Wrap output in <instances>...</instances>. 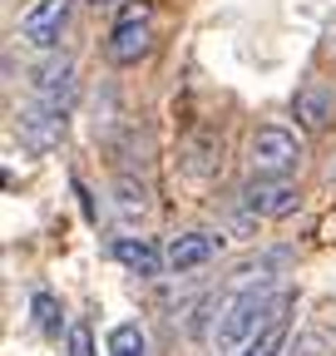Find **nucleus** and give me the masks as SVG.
I'll return each instance as SVG.
<instances>
[{
	"label": "nucleus",
	"mask_w": 336,
	"mask_h": 356,
	"mask_svg": "<svg viewBox=\"0 0 336 356\" xmlns=\"http://www.w3.org/2000/svg\"><path fill=\"white\" fill-rule=\"evenodd\" d=\"M242 208L252 218H287L302 208V188L292 178H267V173H252L242 184Z\"/></svg>",
	"instance_id": "obj_3"
},
{
	"label": "nucleus",
	"mask_w": 336,
	"mask_h": 356,
	"mask_svg": "<svg viewBox=\"0 0 336 356\" xmlns=\"http://www.w3.org/2000/svg\"><path fill=\"white\" fill-rule=\"evenodd\" d=\"M252 173H267V178H287V173H297L302 163V144H297V134L282 129V124H267L252 134Z\"/></svg>",
	"instance_id": "obj_2"
},
{
	"label": "nucleus",
	"mask_w": 336,
	"mask_h": 356,
	"mask_svg": "<svg viewBox=\"0 0 336 356\" xmlns=\"http://www.w3.org/2000/svg\"><path fill=\"white\" fill-rule=\"evenodd\" d=\"M119 0H90V10H114Z\"/></svg>",
	"instance_id": "obj_17"
},
{
	"label": "nucleus",
	"mask_w": 336,
	"mask_h": 356,
	"mask_svg": "<svg viewBox=\"0 0 336 356\" xmlns=\"http://www.w3.org/2000/svg\"><path fill=\"white\" fill-rule=\"evenodd\" d=\"M65 25H69V0H35L20 15V40L35 44V50H55Z\"/></svg>",
	"instance_id": "obj_5"
},
{
	"label": "nucleus",
	"mask_w": 336,
	"mask_h": 356,
	"mask_svg": "<svg viewBox=\"0 0 336 356\" xmlns=\"http://www.w3.org/2000/svg\"><path fill=\"white\" fill-rule=\"evenodd\" d=\"M282 302H292V292H267L262 282H252V287L233 292L228 302H218V332H213L218 356H237L252 337L277 317Z\"/></svg>",
	"instance_id": "obj_1"
},
{
	"label": "nucleus",
	"mask_w": 336,
	"mask_h": 356,
	"mask_svg": "<svg viewBox=\"0 0 336 356\" xmlns=\"http://www.w3.org/2000/svg\"><path fill=\"white\" fill-rule=\"evenodd\" d=\"M149 30H153V10L144 6V0L124 6V15H119L114 30H109V60H114V65H134V60L149 50Z\"/></svg>",
	"instance_id": "obj_4"
},
{
	"label": "nucleus",
	"mask_w": 336,
	"mask_h": 356,
	"mask_svg": "<svg viewBox=\"0 0 336 356\" xmlns=\"http://www.w3.org/2000/svg\"><path fill=\"white\" fill-rule=\"evenodd\" d=\"M223 139H218V129H198V139L188 144V173L193 178H208V173H213L223 159Z\"/></svg>",
	"instance_id": "obj_13"
},
{
	"label": "nucleus",
	"mask_w": 336,
	"mask_h": 356,
	"mask_svg": "<svg viewBox=\"0 0 336 356\" xmlns=\"http://www.w3.org/2000/svg\"><path fill=\"white\" fill-rule=\"evenodd\" d=\"M292 114H297L302 129L321 134V129H331V119H336V95H331L321 79H307V84L297 89V99H292Z\"/></svg>",
	"instance_id": "obj_8"
},
{
	"label": "nucleus",
	"mask_w": 336,
	"mask_h": 356,
	"mask_svg": "<svg viewBox=\"0 0 336 356\" xmlns=\"http://www.w3.org/2000/svg\"><path fill=\"white\" fill-rule=\"evenodd\" d=\"M20 139L30 144V149H50V144H60V134H65V109H50V104H30V109H20Z\"/></svg>",
	"instance_id": "obj_10"
},
{
	"label": "nucleus",
	"mask_w": 336,
	"mask_h": 356,
	"mask_svg": "<svg viewBox=\"0 0 336 356\" xmlns=\"http://www.w3.org/2000/svg\"><path fill=\"white\" fill-rule=\"evenodd\" d=\"M69 356H94V346H90V327H84V322L69 327Z\"/></svg>",
	"instance_id": "obj_16"
},
{
	"label": "nucleus",
	"mask_w": 336,
	"mask_h": 356,
	"mask_svg": "<svg viewBox=\"0 0 336 356\" xmlns=\"http://www.w3.org/2000/svg\"><path fill=\"white\" fill-rule=\"evenodd\" d=\"M114 257L129 267L134 277H158L168 267V248H158L153 238H114Z\"/></svg>",
	"instance_id": "obj_9"
},
{
	"label": "nucleus",
	"mask_w": 336,
	"mask_h": 356,
	"mask_svg": "<svg viewBox=\"0 0 336 356\" xmlns=\"http://www.w3.org/2000/svg\"><path fill=\"white\" fill-rule=\"evenodd\" d=\"M287 332H292V302H282L277 307V317L258 332V337H252L237 356H282V346H287Z\"/></svg>",
	"instance_id": "obj_12"
},
{
	"label": "nucleus",
	"mask_w": 336,
	"mask_h": 356,
	"mask_svg": "<svg viewBox=\"0 0 336 356\" xmlns=\"http://www.w3.org/2000/svg\"><path fill=\"white\" fill-rule=\"evenodd\" d=\"M223 252V238L218 233H178L174 243H168V273H198V267H208Z\"/></svg>",
	"instance_id": "obj_7"
},
{
	"label": "nucleus",
	"mask_w": 336,
	"mask_h": 356,
	"mask_svg": "<svg viewBox=\"0 0 336 356\" xmlns=\"http://www.w3.org/2000/svg\"><path fill=\"white\" fill-rule=\"evenodd\" d=\"M30 312H35V327L45 332V337H60V327H65V312H60L55 292H35V297H30Z\"/></svg>",
	"instance_id": "obj_15"
},
{
	"label": "nucleus",
	"mask_w": 336,
	"mask_h": 356,
	"mask_svg": "<svg viewBox=\"0 0 336 356\" xmlns=\"http://www.w3.org/2000/svg\"><path fill=\"white\" fill-rule=\"evenodd\" d=\"M114 218L124 222V228H139V222L149 218V188L139 184V178H119L114 184Z\"/></svg>",
	"instance_id": "obj_11"
},
{
	"label": "nucleus",
	"mask_w": 336,
	"mask_h": 356,
	"mask_svg": "<svg viewBox=\"0 0 336 356\" xmlns=\"http://www.w3.org/2000/svg\"><path fill=\"white\" fill-rule=\"evenodd\" d=\"M109 356H149V337L139 322H119L109 332Z\"/></svg>",
	"instance_id": "obj_14"
},
{
	"label": "nucleus",
	"mask_w": 336,
	"mask_h": 356,
	"mask_svg": "<svg viewBox=\"0 0 336 356\" xmlns=\"http://www.w3.org/2000/svg\"><path fill=\"white\" fill-rule=\"evenodd\" d=\"M30 95H35V104L69 109V99H74V65H69L65 55L45 60V65L35 70V79H30Z\"/></svg>",
	"instance_id": "obj_6"
}]
</instances>
